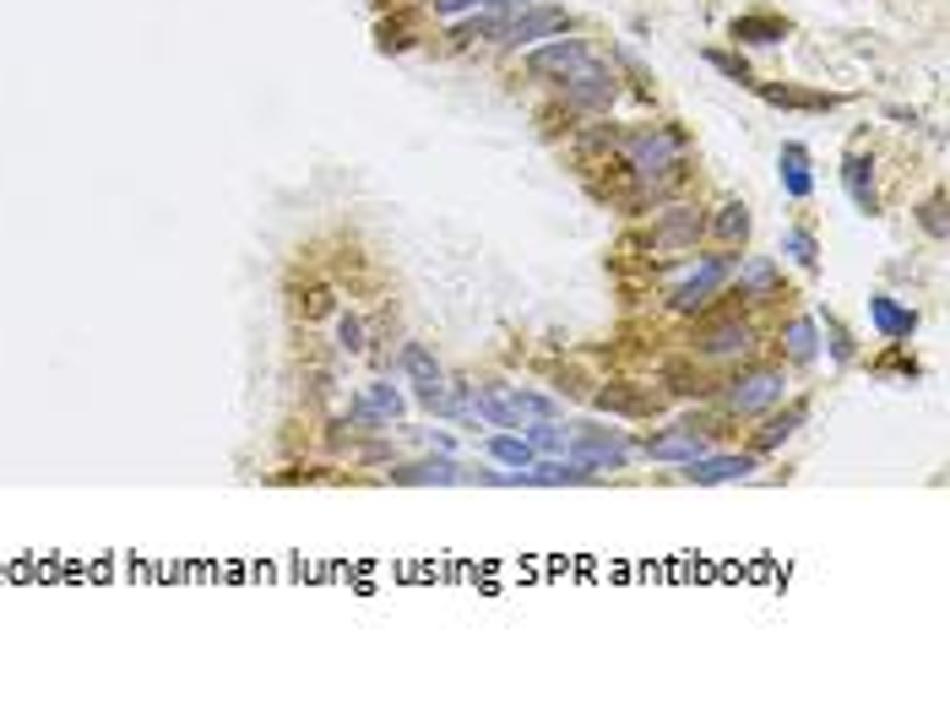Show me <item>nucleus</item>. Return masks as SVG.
<instances>
[{
    "label": "nucleus",
    "instance_id": "30",
    "mask_svg": "<svg viewBox=\"0 0 950 705\" xmlns=\"http://www.w3.org/2000/svg\"><path fill=\"white\" fill-rule=\"evenodd\" d=\"M706 60H712V65H717L723 76H733V82H744V87H755V76H750V65H744V60H733V54H723V49H712Z\"/></svg>",
    "mask_w": 950,
    "mask_h": 705
},
{
    "label": "nucleus",
    "instance_id": "10",
    "mask_svg": "<svg viewBox=\"0 0 950 705\" xmlns=\"http://www.w3.org/2000/svg\"><path fill=\"white\" fill-rule=\"evenodd\" d=\"M646 456L652 461H695V456H706V434H695V423H679L668 434H652Z\"/></svg>",
    "mask_w": 950,
    "mask_h": 705
},
{
    "label": "nucleus",
    "instance_id": "19",
    "mask_svg": "<svg viewBox=\"0 0 950 705\" xmlns=\"http://www.w3.org/2000/svg\"><path fill=\"white\" fill-rule=\"evenodd\" d=\"M772 288H777V267H772L766 256H755V261H744V267H739V294L766 299Z\"/></svg>",
    "mask_w": 950,
    "mask_h": 705
},
{
    "label": "nucleus",
    "instance_id": "18",
    "mask_svg": "<svg viewBox=\"0 0 950 705\" xmlns=\"http://www.w3.org/2000/svg\"><path fill=\"white\" fill-rule=\"evenodd\" d=\"M712 234H717L723 245H744V234H750V207H744V201H723L717 218H712Z\"/></svg>",
    "mask_w": 950,
    "mask_h": 705
},
{
    "label": "nucleus",
    "instance_id": "29",
    "mask_svg": "<svg viewBox=\"0 0 950 705\" xmlns=\"http://www.w3.org/2000/svg\"><path fill=\"white\" fill-rule=\"evenodd\" d=\"M815 332H821L815 321H793L788 326V352L793 358H815Z\"/></svg>",
    "mask_w": 950,
    "mask_h": 705
},
{
    "label": "nucleus",
    "instance_id": "3",
    "mask_svg": "<svg viewBox=\"0 0 950 705\" xmlns=\"http://www.w3.org/2000/svg\"><path fill=\"white\" fill-rule=\"evenodd\" d=\"M728 272H733V256H706L674 294H668V305L674 310H684V316H695V310H706L717 294H723V283H728Z\"/></svg>",
    "mask_w": 950,
    "mask_h": 705
},
{
    "label": "nucleus",
    "instance_id": "14",
    "mask_svg": "<svg viewBox=\"0 0 950 705\" xmlns=\"http://www.w3.org/2000/svg\"><path fill=\"white\" fill-rule=\"evenodd\" d=\"M842 185H848V196H853V207L864 212V218H875V180H869V158L864 152H853L848 158V169H842Z\"/></svg>",
    "mask_w": 950,
    "mask_h": 705
},
{
    "label": "nucleus",
    "instance_id": "28",
    "mask_svg": "<svg viewBox=\"0 0 950 705\" xmlns=\"http://www.w3.org/2000/svg\"><path fill=\"white\" fill-rule=\"evenodd\" d=\"M452 38H457V44H473V38H505V16H473V22H462Z\"/></svg>",
    "mask_w": 950,
    "mask_h": 705
},
{
    "label": "nucleus",
    "instance_id": "6",
    "mask_svg": "<svg viewBox=\"0 0 950 705\" xmlns=\"http://www.w3.org/2000/svg\"><path fill=\"white\" fill-rule=\"evenodd\" d=\"M701 228H706V218H701L695 207H668V212H663V218L652 223V250H657V256H679V250H695Z\"/></svg>",
    "mask_w": 950,
    "mask_h": 705
},
{
    "label": "nucleus",
    "instance_id": "16",
    "mask_svg": "<svg viewBox=\"0 0 950 705\" xmlns=\"http://www.w3.org/2000/svg\"><path fill=\"white\" fill-rule=\"evenodd\" d=\"M403 374L419 385V396H424V391H441V363L430 358L424 343H408V348H403Z\"/></svg>",
    "mask_w": 950,
    "mask_h": 705
},
{
    "label": "nucleus",
    "instance_id": "20",
    "mask_svg": "<svg viewBox=\"0 0 950 705\" xmlns=\"http://www.w3.org/2000/svg\"><path fill=\"white\" fill-rule=\"evenodd\" d=\"M804 418H810V407H804V401H793V407H788L782 418H772V423H766V429L755 434V450H772V445H782V440H793V429H799Z\"/></svg>",
    "mask_w": 950,
    "mask_h": 705
},
{
    "label": "nucleus",
    "instance_id": "35",
    "mask_svg": "<svg viewBox=\"0 0 950 705\" xmlns=\"http://www.w3.org/2000/svg\"><path fill=\"white\" fill-rule=\"evenodd\" d=\"M326 310H332V294L316 288V294H310V316H326Z\"/></svg>",
    "mask_w": 950,
    "mask_h": 705
},
{
    "label": "nucleus",
    "instance_id": "15",
    "mask_svg": "<svg viewBox=\"0 0 950 705\" xmlns=\"http://www.w3.org/2000/svg\"><path fill=\"white\" fill-rule=\"evenodd\" d=\"M733 44H782L788 38V22L782 16H733Z\"/></svg>",
    "mask_w": 950,
    "mask_h": 705
},
{
    "label": "nucleus",
    "instance_id": "34",
    "mask_svg": "<svg viewBox=\"0 0 950 705\" xmlns=\"http://www.w3.org/2000/svg\"><path fill=\"white\" fill-rule=\"evenodd\" d=\"M441 16H457V11H473V5H489V0H430Z\"/></svg>",
    "mask_w": 950,
    "mask_h": 705
},
{
    "label": "nucleus",
    "instance_id": "13",
    "mask_svg": "<svg viewBox=\"0 0 950 705\" xmlns=\"http://www.w3.org/2000/svg\"><path fill=\"white\" fill-rule=\"evenodd\" d=\"M354 418L370 423V429H381V423L403 418V396H397L392 385H365V396L354 401Z\"/></svg>",
    "mask_w": 950,
    "mask_h": 705
},
{
    "label": "nucleus",
    "instance_id": "1",
    "mask_svg": "<svg viewBox=\"0 0 950 705\" xmlns=\"http://www.w3.org/2000/svg\"><path fill=\"white\" fill-rule=\"evenodd\" d=\"M625 169L646 185V190H663L684 174V136L674 125H646V131H630L625 141Z\"/></svg>",
    "mask_w": 950,
    "mask_h": 705
},
{
    "label": "nucleus",
    "instance_id": "31",
    "mask_svg": "<svg viewBox=\"0 0 950 705\" xmlns=\"http://www.w3.org/2000/svg\"><path fill=\"white\" fill-rule=\"evenodd\" d=\"M337 337H343V348H348V352L365 348V326H359L354 316H343V321H337Z\"/></svg>",
    "mask_w": 950,
    "mask_h": 705
},
{
    "label": "nucleus",
    "instance_id": "25",
    "mask_svg": "<svg viewBox=\"0 0 950 705\" xmlns=\"http://www.w3.org/2000/svg\"><path fill=\"white\" fill-rule=\"evenodd\" d=\"M782 250H788L804 272L821 267V245H815V234H804V228H788V234H782Z\"/></svg>",
    "mask_w": 950,
    "mask_h": 705
},
{
    "label": "nucleus",
    "instance_id": "22",
    "mask_svg": "<svg viewBox=\"0 0 950 705\" xmlns=\"http://www.w3.org/2000/svg\"><path fill=\"white\" fill-rule=\"evenodd\" d=\"M597 407H603V412H619V418H646V412H652V401H646V396H636V391H619V385L597 391Z\"/></svg>",
    "mask_w": 950,
    "mask_h": 705
},
{
    "label": "nucleus",
    "instance_id": "9",
    "mask_svg": "<svg viewBox=\"0 0 950 705\" xmlns=\"http://www.w3.org/2000/svg\"><path fill=\"white\" fill-rule=\"evenodd\" d=\"M565 27H570V11H559V5H532V11H521V16L505 22V44H538V38L565 33Z\"/></svg>",
    "mask_w": 950,
    "mask_h": 705
},
{
    "label": "nucleus",
    "instance_id": "8",
    "mask_svg": "<svg viewBox=\"0 0 950 705\" xmlns=\"http://www.w3.org/2000/svg\"><path fill=\"white\" fill-rule=\"evenodd\" d=\"M750 348H755V332L744 321H733V316L706 321L695 332V352H706V358H739V352H750Z\"/></svg>",
    "mask_w": 950,
    "mask_h": 705
},
{
    "label": "nucleus",
    "instance_id": "36",
    "mask_svg": "<svg viewBox=\"0 0 950 705\" xmlns=\"http://www.w3.org/2000/svg\"><path fill=\"white\" fill-rule=\"evenodd\" d=\"M489 5H516V0H489Z\"/></svg>",
    "mask_w": 950,
    "mask_h": 705
},
{
    "label": "nucleus",
    "instance_id": "33",
    "mask_svg": "<svg viewBox=\"0 0 950 705\" xmlns=\"http://www.w3.org/2000/svg\"><path fill=\"white\" fill-rule=\"evenodd\" d=\"M826 332H831V348H837V358L848 363V358H853V343H848V332H842L837 321H826Z\"/></svg>",
    "mask_w": 950,
    "mask_h": 705
},
{
    "label": "nucleus",
    "instance_id": "32",
    "mask_svg": "<svg viewBox=\"0 0 950 705\" xmlns=\"http://www.w3.org/2000/svg\"><path fill=\"white\" fill-rule=\"evenodd\" d=\"M924 228H929L935 239H946V201H940V196L924 207Z\"/></svg>",
    "mask_w": 950,
    "mask_h": 705
},
{
    "label": "nucleus",
    "instance_id": "26",
    "mask_svg": "<svg viewBox=\"0 0 950 705\" xmlns=\"http://www.w3.org/2000/svg\"><path fill=\"white\" fill-rule=\"evenodd\" d=\"M510 412H516V418H559V407H554L543 391H521V385L510 391Z\"/></svg>",
    "mask_w": 950,
    "mask_h": 705
},
{
    "label": "nucleus",
    "instance_id": "21",
    "mask_svg": "<svg viewBox=\"0 0 950 705\" xmlns=\"http://www.w3.org/2000/svg\"><path fill=\"white\" fill-rule=\"evenodd\" d=\"M392 478L397 483H462V467L457 461H419V467H403Z\"/></svg>",
    "mask_w": 950,
    "mask_h": 705
},
{
    "label": "nucleus",
    "instance_id": "17",
    "mask_svg": "<svg viewBox=\"0 0 950 705\" xmlns=\"http://www.w3.org/2000/svg\"><path fill=\"white\" fill-rule=\"evenodd\" d=\"M782 185H788V196H799V201L815 190V180H810V152H804L799 141L782 147Z\"/></svg>",
    "mask_w": 950,
    "mask_h": 705
},
{
    "label": "nucleus",
    "instance_id": "23",
    "mask_svg": "<svg viewBox=\"0 0 950 705\" xmlns=\"http://www.w3.org/2000/svg\"><path fill=\"white\" fill-rule=\"evenodd\" d=\"M489 456L505 461V467H532V461H538V450H532L527 440H516V434H494V440H489Z\"/></svg>",
    "mask_w": 950,
    "mask_h": 705
},
{
    "label": "nucleus",
    "instance_id": "5",
    "mask_svg": "<svg viewBox=\"0 0 950 705\" xmlns=\"http://www.w3.org/2000/svg\"><path fill=\"white\" fill-rule=\"evenodd\" d=\"M587 60H592V54H587L581 38H554V44H543V49L527 54V76H532V82H565V76L581 71Z\"/></svg>",
    "mask_w": 950,
    "mask_h": 705
},
{
    "label": "nucleus",
    "instance_id": "24",
    "mask_svg": "<svg viewBox=\"0 0 950 705\" xmlns=\"http://www.w3.org/2000/svg\"><path fill=\"white\" fill-rule=\"evenodd\" d=\"M772 103H788V109H837L831 92H793V87H761Z\"/></svg>",
    "mask_w": 950,
    "mask_h": 705
},
{
    "label": "nucleus",
    "instance_id": "4",
    "mask_svg": "<svg viewBox=\"0 0 950 705\" xmlns=\"http://www.w3.org/2000/svg\"><path fill=\"white\" fill-rule=\"evenodd\" d=\"M565 445H570V456H576L581 467H592V472H619V467L630 461V440L614 434V429H576Z\"/></svg>",
    "mask_w": 950,
    "mask_h": 705
},
{
    "label": "nucleus",
    "instance_id": "7",
    "mask_svg": "<svg viewBox=\"0 0 950 705\" xmlns=\"http://www.w3.org/2000/svg\"><path fill=\"white\" fill-rule=\"evenodd\" d=\"M565 103H570V109H608V103H614V76H608L597 60H587L581 71L565 76Z\"/></svg>",
    "mask_w": 950,
    "mask_h": 705
},
{
    "label": "nucleus",
    "instance_id": "12",
    "mask_svg": "<svg viewBox=\"0 0 950 705\" xmlns=\"http://www.w3.org/2000/svg\"><path fill=\"white\" fill-rule=\"evenodd\" d=\"M869 316H875V326H880V337H886V343H902V337H913V332H918V316H913V310H902L891 294H875V299H869Z\"/></svg>",
    "mask_w": 950,
    "mask_h": 705
},
{
    "label": "nucleus",
    "instance_id": "2",
    "mask_svg": "<svg viewBox=\"0 0 950 705\" xmlns=\"http://www.w3.org/2000/svg\"><path fill=\"white\" fill-rule=\"evenodd\" d=\"M782 369H772V363H761V369H750V374H739V380H728V391H723V407L728 412H739V418H750V412H766L772 401H782Z\"/></svg>",
    "mask_w": 950,
    "mask_h": 705
},
{
    "label": "nucleus",
    "instance_id": "11",
    "mask_svg": "<svg viewBox=\"0 0 950 705\" xmlns=\"http://www.w3.org/2000/svg\"><path fill=\"white\" fill-rule=\"evenodd\" d=\"M690 472V483H733V478H744V472H755V456H695V461H684Z\"/></svg>",
    "mask_w": 950,
    "mask_h": 705
},
{
    "label": "nucleus",
    "instance_id": "27",
    "mask_svg": "<svg viewBox=\"0 0 950 705\" xmlns=\"http://www.w3.org/2000/svg\"><path fill=\"white\" fill-rule=\"evenodd\" d=\"M473 412H478V418H489L494 429H521V418L510 412V401H494L489 391H478V396H473Z\"/></svg>",
    "mask_w": 950,
    "mask_h": 705
}]
</instances>
